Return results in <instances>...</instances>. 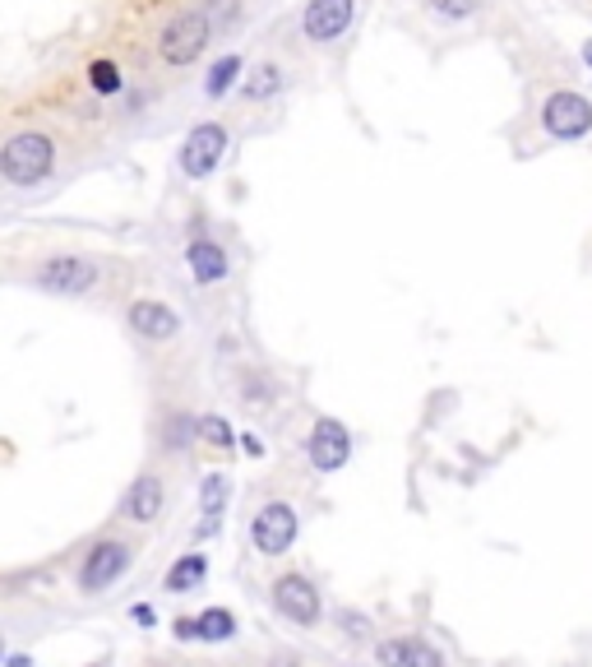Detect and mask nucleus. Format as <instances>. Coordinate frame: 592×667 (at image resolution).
I'll return each instance as SVG.
<instances>
[{
	"label": "nucleus",
	"instance_id": "obj_20",
	"mask_svg": "<svg viewBox=\"0 0 592 667\" xmlns=\"http://www.w3.org/2000/svg\"><path fill=\"white\" fill-rule=\"evenodd\" d=\"M283 84H287V74H283V66H273V61H264L260 70L250 74V80L241 84V93H246V103H269L273 93H283Z\"/></svg>",
	"mask_w": 592,
	"mask_h": 667
},
{
	"label": "nucleus",
	"instance_id": "obj_14",
	"mask_svg": "<svg viewBox=\"0 0 592 667\" xmlns=\"http://www.w3.org/2000/svg\"><path fill=\"white\" fill-rule=\"evenodd\" d=\"M163 510H167V482L157 478V473H140V478L130 482L126 501H121V515H126L130 524L149 528V524L163 519Z\"/></svg>",
	"mask_w": 592,
	"mask_h": 667
},
{
	"label": "nucleus",
	"instance_id": "obj_22",
	"mask_svg": "<svg viewBox=\"0 0 592 667\" xmlns=\"http://www.w3.org/2000/svg\"><path fill=\"white\" fill-rule=\"evenodd\" d=\"M190 445H200V436H194V418L190 413H171L163 422V449H171V455H186Z\"/></svg>",
	"mask_w": 592,
	"mask_h": 667
},
{
	"label": "nucleus",
	"instance_id": "obj_21",
	"mask_svg": "<svg viewBox=\"0 0 592 667\" xmlns=\"http://www.w3.org/2000/svg\"><path fill=\"white\" fill-rule=\"evenodd\" d=\"M273 399H279V385H273L264 371H246L241 376V403L250 408V413H269Z\"/></svg>",
	"mask_w": 592,
	"mask_h": 667
},
{
	"label": "nucleus",
	"instance_id": "obj_8",
	"mask_svg": "<svg viewBox=\"0 0 592 667\" xmlns=\"http://www.w3.org/2000/svg\"><path fill=\"white\" fill-rule=\"evenodd\" d=\"M227 149H232V130L223 121H200L181 140V153H176L181 176H186V182H209V176L223 167Z\"/></svg>",
	"mask_w": 592,
	"mask_h": 667
},
{
	"label": "nucleus",
	"instance_id": "obj_5",
	"mask_svg": "<svg viewBox=\"0 0 592 667\" xmlns=\"http://www.w3.org/2000/svg\"><path fill=\"white\" fill-rule=\"evenodd\" d=\"M33 283L51 292V297H88V292L103 283V265L93 260V255H47L43 265L33 269Z\"/></svg>",
	"mask_w": 592,
	"mask_h": 667
},
{
	"label": "nucleus",
	"instance_id": "obj_23",
	"mask_svg": "<svg viewBox=\"0 0 592 667\" xmlns=\"http://www.w3.org/2000/svg\"><path fill=\"white\" fill-rule=\"evenodd\" d=\"M236 74H241V56H223V61H213V66H209V80H204V93H209V97L232 93Z\"/></svg>",
	"mask_w": 592,
	"mask_h": 667
},
{
	"label": "nucleus",
	"instance_id": "obj_10",
	"mask_svg": "<svg viewBox=\"0 0 592 667\" xmlns=\"http://www.w3.org/2000/svg\"><path fill=\"white\" fill-rule=\"evenodd\" d=\"M352 19H357V0H310L301 14V33L306 43L329 47L352 28Z\"/></svg>",
	"mask_w": 592,
	"mask_h": 667
},
{
	"label": "nucleus",
	"instance_id": "obj_13",
	"mask_svg": "<svg viewBox=\"0 0 592 667\" xmlns=\"http://www.w3.org/2000/svg\"><path fill=\"white\" fill-rule=\"evenodd\" d=\"M227 505H232V478L213 468V473L200 478V524H194V542H204V538H218V534H223Z\"/></svg>",
	"mask_w": 592,
	"mask_h": 667
},
{
	"label": "nucleus",
	"instance_id": "obj_31",
	"mask_svg": "<svg viewBox=\"0 0 592 667\" xmlns=\"http://www.w3.org/2000/svg\"><path fill=\"white\" fill-rule=\"evenodd\" d=\"M583 61H588V66H592V43H583Z\"/></svg>",
	"mask_w": 592,
	"mask_h": 667
},
{
	"label": "nucleus",
	"instance_id": "obj_2",
	"mask_svg": "<svg viewBox=\"0 0 592 667\" xmlns=\"http://www.w3.org/2000/svg\"><path fill=\"white\" fill-rule=\"evenodd\" d=\"M269 607L273 617L292 631H320L324 625V588L315 584L306 571H279L269 580Z\"/></svg>",
	"mask_w": 592,
	"mask_h": 667
},
{
	"label": "nucleus",
	"instance_id": "obj_18",
	"mask_svg": "<svg viewBox=\"0 0 592 667\" xmlns=\"http://www.w3.org/2000/svg\"><path fill=\"white\" fill-rule=\"evenodd\" d=\"M194 436H200V445H209V449H218V455H232L236 449V426L223 418V413H200L194 418Z\"/></svg>",
	"mask_w": 592,
	"mask_h": 667
},
{
	"label": "nucleus",
	"instance_id": "obj_25",
	"mask_svg": "<svg viewBox=\"0 0 592 667\" xmlns=\"http://www.w3.org/2000/svg\"><path fill=\"white\" fill-rule=\"evenodd\" d=\"M430 14H440L445 24H463V19H472L482 10V0H426Z\"/></svg>",
	"mask_w": 592,
	"mask_h": 667
},
{
	"label": "nucleus",
	"instance_id": "obj_11",
	"mask_svg": "<svg viewBox=\"0 0 592 667\" xmlns=\"http://www.w3.org/2000/svg\"><path fill=\"white\" fill-rule=\"evenodd\" d=\"M375 667H449V658L426 635H384L375 640Z\"/></svg>",
	"mask_w": 592,
	"mask_h": 667
},
{
	"label": "nucleus",
	"instance_id": "obj_16",
	"mask_svg": "<svg viewBox=\"0 0 592 667\" xmlns=\"http://www.w3.org/2000/svg\"><path fill=\"white\" fill-rule=\"evenodd\" d=\"M236 635H241V621L232 607H204L194 617V644H232Z\"/></svg>",
	"mask_w": 592,
	"mask_h": 667
},
{
	"label": "nucleus",
	"instance_id": "obj_30",
	"mask_svg": "<svg viewBox=\"0 0 592 667\" xmlns=\"http://www.w3.org/2000/svg\"><path fill=\"white\" fill-rule=\"evenodd\" d=\"M10 667H33V663H28L24 654H14V658H10Z\"/></svg>",
	"mask_w": 592,
	"mask_h": 667
},
{
	"label": "nucleus",
	"instance_id": "obj_9",
	"mask_svg": "<svg viewBox=\"0 0 592 667\" xmlns=\"http://www.w3.org/2000/svg\"><path fill=\"white\" fill-rule=\"evenodd\" d=\"M134 565V547L121 542V538H103V542H93L88 547V557L84 565H79V594H103V588L111 584H121L126 571Z\"/></svg>",
	"mask_w": 592,
	"mask_h": 667
},
{
	"label": "nucleus",
	"instance_id": "obj_27",
	"mask_svg": "<svg viewBox=\"0 0 592 667\" xmlns=\"http://www.w3.org/2000/svg\"><path fill=\"white\" fill-rule=\"evenodd\" d=\"M236 449H246V455H250V459H264V441H260V436H254V431H246V436H241V441H236Z\"/></svg>",
	"mask_w": 592,
	"mask_h": 667
},
{
	"label": "nucleus",
	"instance_id": "obj_4",
	"mask_svg": "<svg viewBox=\"0 0 592 667\" xmlns=\"http://www.w3.org/2000/svg\"><path fill=\"white\" fill-rule=\"evenodd\" d=\"M250 547L260 561H283L296 542H301V510H296L287 496H269L254 505V515L246 524Z\"/></svg>",
	"mask_w": 592,
	"mask_h": 667
},
{
	"label": "nucleus",
	"instance_id": "obj_6",
	"mask_svg": "<svg viewBox=\"0 0 592 667\" xmlns=\"http://www.w3.org/2000/svg\"><path fill=\"white\" fill-rule=\"evenodd\" d=\"M352 449H357V441H352L347 422L329 418V413L315 418L310 431H306V441H301V455H306V464H310L320 478L343 473V468L352 464Z\"/></svg>",
	"mask_w": 592,
	"mask_h": 667
},
{
	"label": "nucleus",
	"instance_id": "obj_19",
	"mask_svg": "<svg viewBox=\"0 0 592 667\" xmlns=\"http://www.w3.org/2000/svg\"><path fill=\"white\" fill-rule=\"evenodd\" d=\"M333 631L352 644H370L375 621H370V612H362V607H333Z\"/></svg>",
	"mask_w": 592,
	"mask_h": 667
},
{
	"label": "nucleus",
	"instance_id": "obj_1",
	"mask_svg": "<svg viewBox=\"0 0 592 667\" xmlns=\"http://www.w3.org/2000/svg\"><path fill=\"white\" fill-rule=\"evenodd\" d=\"M56 172V134L37 130V126H19L14 134L0 140V182L14 190L43 186Z\"/></svg>",
	"mask_w": 592,
	"mask_h": 667
},
{
	"label": "nucleus",
	"instance_id": "obj_29",
	"mask_svg": "<svg viewBox=\"0 0 592 667\" xmlns=\"http://www.w3.org/2000/svg\"><path fill=\"white\" fill-rule=\"evenodd\" d=\"M269 667H306V663H301V654H296V650H279Z\"/></svg>",
	"mask_w": 592,
	"mask_h": 667
},
{
	"label": "nucleus",
	"instance_id": "obj_24",
	"mask_svg": "<svg viewBox=\"0 0 592 667\" xmlns=\"http://www.w3.org/2000/svg\"><path fill=\"white\" fill-rule=\"evenodd\" d=\"M88 89L103 93V97H116V93L126 89L121 66H116V61H93V66H88Z\"/></svg>",
	"mask_w": 592,
	"mask_h": 667
},
{
	"label": "nucleus",
	"instance_id": "obj_15",
	"mask_svg": "<svg viewBox=\"0 0 592 667\" xmlns=\"http://www.w3.org/2000/svg\"><path fill=\"white\" fill-rule=\"evenodd\" d=\"M186 269H190V279L200 283V288H218L232 279V255L223 242H213V237H194L186 246Z\"/></svg>",
	"mask_w": 592,
	"mask_h": 667
},
{
	"label": "nucleus",
	"instance_id": "obj_7",
	"mask_svg": "<svg viewBox=\"0 0 592 667\" xmlns=\"http://www.w3.org/2000/svg\"><path fill=\"white\" fill-rule=\"evenodd\" d=\"M542 130L556 144H579L592 134V103L579 89H556L542 97Z\"/></svg>",
	"mask_w": 592,
	"mask_h": 667
},
{
	"label": "nucleus",
	"instance_id": "obj_26",
	"mask_svg": "<svg viewBox=\"0 0 592 667\" xmlns=\"http://www.w3.org/2000/svg\"><path fill=\"white\" fill-rule=\"evenodd\" d=\"M171 635L181 640V644H194V617H176L171 621Z\"/></svg>",
	"mask_w": 592,
	"mask_h": 667
},
{
	"label": "nucleus",
	"instance_id": "obj_3",
	"mask_svg": "<svg viewBox=\"0 0 592 667\" xmlns=\"http://www.w3.org/2000/svg\"><path fill=\"white\" fill-rule=\"evenodd\" d=\"M213 43V19L204 5H190V10H176L163 28H157L153 47H157V61L171 66V70H186L194 66Z\"/></svg>",
	"mask_w": 592,
	"mask_h": 667
},
{
	"label": "nucleus",
	"instance_id": "obj_12",
	"mask_svg": "<svg viewBox=\"0 0 592 667\" xmlns=\"http://www.w3.org/2000/svg\"><path fill=\"white\" fill-rule=\"evenodd\" d=\"M126 325H130V334H140L144 343H176V339H181V329H186L181 316H176L167 302H157V297L130 302Z\"/></svg>",
	"mask_w": 592,
	"mask_h": 667
},
{
	"label": "nucleus",
	"instance_id": "obj_17",
	"mask_svg": "<svg viewBox=\"0 0 592 667\" xmlns=\"http://www.w3.org/2000/svg\"><path fill=\"white\" fill-rule=\"evenodd\" d=\"M204 580H209V557L204 552H186V557H176L167 565L163 588H167V594H194Z\"/></svg>",
	"mask_w": 592,
	"mask_h": 667
},
{
	"label": "nucleus",
	"instance_id": "obj_28",
	"mask_svg": "<svg viewBox=\"0 0 592 667\" xmlns=\"http://www.w3.org/2000/svg\"><path fill=\"white\" fill-rule=\"evenodd\" d=\"M130 617L140 621V625H149V631H153V625H157V612H153L149 602H134V607H130Z\"/></svg>",
	"mask_w": 592,
	"mask_h": 667
}]
</instances>
